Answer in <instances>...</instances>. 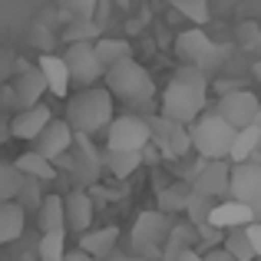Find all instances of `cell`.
I'll return each instance as SVG.
<instances>
[{"label":"cell","mask_w":261,"mask_h":261,"mask_svg":"<svg viewBox=\"0 0 261 261\" xmlns=\"http://www.w3.org/2000/svg\"><path fill=\"white\" fill-rule=\"evenodd\" d=\"M53 119V109L46 102H37L30 109H20V113L10 116V139H23V142H33L40 136V129Z\"/></svg>","instance_id":"obj_16"},{"label":"cell","mask_w":261,"mask_h":261,"mask_svg":"<svg viewBox=\"0 0 261 261\" xmlns=\"http://www.w3.org/2000/svg\"><path fill=\"white\" fill-rule=\"evenodd\" d=\"M222 248L228 251L235 261H255V248H251L248 235H245V228H228L222 238Z\"/></svg>","instance_id":"obj_30"},{"label":"cell","mask_w":261,"mask_h":261,"mask_svg":"<svg viewBox=\"0 0 261 261\" xmlns=\"http://www.w3.org/2000/svg\"><path fill=\"white\" fill-rule=\"evenodd\" d=\"M13 70H17V53L0 46V83H10Z\"/></svg>","instance_id":"obj_36"},{"label":"cell","mask_w":261,"mask_h":261,"mask_svg":"<svg viewBox=\"0 0 261 261\" xmlns=\"http://www.w3.org/2000/svg\"><path fill=\"white\" fill-rule=\"evenodd\" d=\"M106 149H119V152H142L152 142L149 133V119L139 113H126V116H113V122L106 126Z\"/></svg>","instance_id":"obj_6"},{"label":"cell","mask_w":261,"mask_h":261,"mask_svg":"<svg viewBox=\"0 0 261 261\" xmlns=\"http://www.w3.org/2000/svg\"><path fill=\"white\" fill-rule=\"evenodd\" d=\"M261 149V129L251 122V126L238 129L235 139H231V149H228V162H248Z\"/></svg>","instance_id":"obj_25"},{"label":"cell","mask_w":261,"mask_h":261,"mask_svg":"<svg viewBox=\"0 0 261 261\" xmlns=\"http://www.w3.org/2000/svg\"><path fill=\"white\" fill-rule=\"evenodd\" d=\"M146 119H149V133H152V142H149V146L159 149L162 159L175 162V159H185V155L192 152V136H189V126L166 119L162 113L146 116Z\"/></svg>","instance_id":"obj_7"},{"label":"cell","mask_w":261,"mask_h":261,"mask_svg":"<svg viewBox=\"0 0 261 261\" xmlns=\"http://www.w3.org/2000/svg\"><path fill=\"white\" fill-rule=\"evenodd\" d=\"M93 46H96V57H99L102 70H109V66H116V63L133 57V46H129L126 40H116V37H99Z\"/></svg>","instance_id":"obj_26"},{"label":"cell","mask_w":261,"mask_h":261,"mask_svg":"<svg viewBox=\"0 0 261 261\" xmlns=\"http://www.w3.org/2000/svg\"><path fill=\"white\" fill-rule=\"evenodd\" d=\"M116 116V99L106 86H86L76 96H66V116L73 133L80 136H99Z\"/></svg>","instance_id":"obj_2"},{"label":"cell","mask_w":261,"mask_h":261,"mask_svg":"<svg viewBox=\"0 0 261 261\" xmlns=\"http://www.w3.org/2000/svg\"><path fill=\"white\" fill-rule=\"evenodd\" d=\"M235 133H238V129L228 126L218 113H202L189 126L192 152H198L202 159H228V149H231Z\"/></svg>","instance_id":"obj_5"},{"label":"cell","mask_w":261,"mask_h":261,"mask_svg":"<svg viewBox=\"0 0 261 261\" xmlns=\"http://www.w3.org/2000/svg\"><path fill=\"white\" fill-rule=\"evenodd\" d=\"M66 235H70V231H43V235H40V245H37V258L40 261H63Z\"/></svg>","instance_id":"obj_28"},{"label":"cell","mask_w":261,"mask_h":261,"mask_svg":"<svg viewBox=\"0 0 261 261\" xmlns=\"http://www.w3.org/2000/svg\"><path fill=\"white\" fill-rule=\"evenodd\" d=\"M96 40H80V43H70L63 50V63L66 70H70V83H76L80 89L86 86H96L102 80V63L99 57H96Z\"/></svg>","instance_id":"obj_8"},{"label":"cell","mask_w":261,"mask_h":261,"mask_svg":"<svg viewBox=\"0 0 261 261\" xmlns=\"http://www.w3.org/2000/svg\"><path fill=\"white\" fill-rule=\"evenodd\" d=\"M169 228H172V215H166L159 208L139 212L133 228H129V248H133V255L142 261H159L162 245L169 238Z\"/></svg>","instance_id":"obj_4"},{"label":"cell","mask_w":261,"mask_h":261,"mask_svg":"<svg viewBox=\"0 0 261 261\" xmlns=\"http://www.w3.org/2000/svg\"><path fill=\"white\" fill-rule=\"evenodd\" d=\"M102 83H106L109 93H113V99L129 102L133 109H139V116L149 109V102H152V96H155L152 73H149L136 57L109 66V70L102 73Z\"/></svg>","instance_id":"obj_3"},{"label":"cell","mask_w":261,"mask_h":261,"mask_svg":"<svg viewBox=\"0 0 261 261\" xmlns=\"http://www.w3.org/2000/svg\"><path fill=\"white\" fill-rule=\"evenodd\" d=\"M222 238H225V231L222 228H215V225H198V242H205V251L208 248H218L222 245Z\"/></svg>","instance_id":"obj_35"},{"label":"cell","mask_w":261,"mask_h":261,"mask_svg":"<svg viewBox=\"0 0 261 261\" xmlns=\"http://www.w3.org/2000/svg\"><path fill=\"white\" fill-rule=\"evenodd\" d=\"M63 212H66V231H73V235H83L86 228H93V195H89L86 189H80V185H73L70 192L63 195Z\"/></svg>","instance_id":"obj_15"},{"label":"cell","mask_w":261,"mask_h":261,"mask_svg":"<svg viewBox=\"0 0 261 261\" xmlns=\"http://www.w3.org/2000/svg\"><path fill=\"white\" fill-rule=\"evenodd\" d=\"M189 195H192V185L185 182V178H178V182L159 189V212H166V215H178V212H185Z\"/></svg>","instance_id":"obj_27"},{"label":"cell","mask_w":261,"mask_h":261,"mask_svg":"<svg viewBox=\"0 0 261 261\" xmlns=\"http://www.w3.org/2000/svg\"><path fill=\"white\" fill-rule=\"evenodd\" d=\"M222 46H215L208 40L205 30H182L175 37V57L182 63H192V66H202V70H212V66L222 63Z\"/></svg>","instance_id":"obj_9"},{"label":"cell","mask_w":261,"mask_h":261,"mask_svg":"<svg viewBox=\"0 0 261 261\" xmlns=\"http://www.w3.org/2000/svg\"><path fill=\"white\" fill-rule=\"evenodd\" d=\"M37 66H40V73H43V80H46V93H53L57 99H66L73 83H70V70H66L63 57H57V53H43Z\"/></svg>","instance_id":"obj_17"},{"label":"cell","mask_w":261,"mask_h":261,"mask_svg":"<svg viewBox=\"0 0 261 261\" xmlns=\"http://www.w3.org/2000/svg\"><path fill=\"white\" fill-rule=\"evenodd\" d=\"M37 228H40V235H43V231H66L63 195H57V192L43 195V202H40V208H37Z\"/></svg>","instance_id":"obj_21"},{"label":"cell","mask_w":261,"mask_h":261,"mask_svg":"<svg viewBox=\"0 0 261 261\" xmlns=\"http://www.w3.org/2000/svg\"><path fill=\"white\" fill-rule=\"evenodd\" d=\"M13 162H17V169H20V172H23L27 178H40V182H53V178H57V166H53L46 155L33 152V149L20 152Z\"/></svg>","instance_id":"obj_24"},{"label":"cell","mask_w":261,"mask_h":261,"mask_svg":"<svg viewBox=\"0 0 261 261\" xmlns=\"http://www.w3.org/2000/svg\"><path fill=\"white\" fill-rule=\"evenodd\" d=\"M73 13H76V20H89L93 17V0H70Z\"/></svg>","instance_id":"obj_39"},{"label":"cell","mask_w":261,"mask_h":261,"mask_svg":"<svg viewBox=\"0 0 261 261\" xmlns=\"http://www.w3.org/2000/svg\"><path fill=\"white\" fill-rule=\"evenodd\" d=\"M43 185H46V182H40V178H23V185H20V195H17V205H20V208L37 215L40 202H43V195H46Z\"/></svg>","instance_id":"obj_32"},{"label":"cell","mask_w":261,"mask_h":261,"mask_svg":"<svg viewBox=\"0 0 261 261\" xmlns=\"http://www.w3.org/2000/svg\"><path fill=\"white\" fill-rule=\"evenodd\" d=\"M251 222L261 225V198H258V202H251Z\"/></svg>","instance_id":"obj_44"},{"label":"cell","mask_w":261,"mask_h":261,"mask_svg":"<svg viewBox=\"0 0 261 261\" xmlns=\"http://www.w3.org/2000/svg\"><path fill=\"white\" fill-rule=\"evenodd\" d=\"M66 40H70V43H80V40H99V30H96L93 20H73V27L66 30Z\"/></svg>","instance_id":"obj_34"},{"label":"cell","mask_w":261,"mask_h":261,"mask_svg":"<svg viewBox=\"0 0 261 261\" xmlns=\"http://www.w3.org/2000/svg\"><path fill=\"white\" fill-rule=\"evenodd\" d=\"M136 261H142V258H136Z\"/></svg>","instance_id":"obj_48"},{"label":"cell","mask_w":261,"mask_h":261,"mask_svg":"<svg viewBox=\"0 0 261 261\" xmlns=\"http://www.w3.org/2000/svg\"><path fill=\"white\" fill-rule=\"evenodd\" d=\"M215 202L218 198H208V195H202V192H195L192 189V195H189V202H185V215H189V222L195 225H205L208 222V215H212V208H215Z\"/></svg>","instance_id":"obj_31"},{"label":"cell","mask_w":261,"mask_h":261,"mask_svg":"<svg viewBox=\"0 0 261 261\" xmlns=\"http://www.w3.org/2000/svg\"><path fill=\"white\" fill-rule=\"evenodd\" d=\"M245 235H248V242H251V248H255V258L261 261V225H258V222H251V225H245Z\"/></svg>","instance_id":"obj_38"},{"label":"cell","mask_w":261,"mask_h":261,"mask_svg":"<svg viewBox=\"0 0 261 261\" xmlns=\"http://www.w3.org/2000/svg\"><path fill=\"white\" fill-rule=\"evenodd\" d=\"M198 245V228L192 222H172V228H169V238L166 245H162V261H175L182 251L195 248Z\"/></svg>","instance_id":"obj_20"},{"label":"cell","mask_w":261,"mask_h":261,"mask_svg":"<svg viewBox=\"0 0 261 261\" xmlns=\"http://www.w3.org/2000/svg\"><path fill=\"white\" fill-rule=\"evenodd\" d=\"M228 198L235 202H258L261 198V166L258 162H231V175H228Z\"/></svg>","instance_id":"obj_14"},{"label":"cell","mask_w":261,"mask_h":261,"mask_svg":"<svg viewBox=\"0 0 261 261\" xmlns=\"http://www.w3.org/2000/svg\"><path fill=\"white\" fill-rule=\"evenodd\" d=\"M10 89H13V96H17V109H30L43 99L46 80H43V73H40V66H33V63H27V60L17 57V70H13V76H10Z\"/></svg>","instance_id":"obj_11"},{"label":"cell","mask_w":261,"mask_h":261,"mask_svg":"<svg viewBox=\"0 0 261 261\" xmlns=\"http://www.w3.org/2000/svg\"><path fill=\"white\" fill-rule=\"evenodd\" d=\"M258 109H261L258 96L251 93V89H242V86L222 93V96H218V102H215V113L222 116L228 126H235V129L251 126V122H255V116H258Z\"/></svg>","instance_id":"obj_10"},{"label":"cell","mask_w":261,"mask_h":261,"mask_svg":"<svg viewBox=\"0 0 261 261\" xmlns=\"http://www.w3.org/2000/svg\"><path fill=\"white\" fill-rule=\"evenodd\" d=\"M63 261H96V258H89L86 251H80V248H73V251L66 248V255H63Z\"/></svg>","instance_id":"obj_42"},{"label":"cell","mask_w":261,"mask_h":261,"mask_svg":"<svg viewBox=\"0 0 261 261\" xmlns=\"http://www.w3.org/2000/svg\"><path fill=\"white\" fill-rule=\"evenodd\" d=\"M255 126L261 129V109H258V116H255Z\"/></svg>","instance_id":"obj_47"},{"label":"cell","mask_w":261,"mask_h":261,"mask_svg":"<svg viewBox=\"0 0 261 261\" xmlns=\"http://www.w3.org/2000/svg\"><path fill=\"white\" fill-rule=\"evenodd\" d=\"M202 258H205V261H235V258L228 255V251L222 248V245H218V248H208V251H202Z\"/></svg>","instance_id":"obj_40"},{"label":"cell","mask_w":261,"mask_h":261,"mask_svg":"<svg viewBox=\"0 0 261 261\" xmlns=\"http://www.w3.org/2000/svg\"><path fill=\"white\" fill-rule=\"evenodd\" d=\"M7 139H10V116L0 109V146H4Z\"/></svg>","instance_id":"obj_41"},{"label":"cell","mask_w":261,"mask_h":261,"mask_svg":"<svg viewBox=\"0 0 261 261\" xmlns=\"http://www.w3.org/2000/svg\"><path fill=\"white\" fill-rule=\"evenodd\" d=\"M99 162L113 178H129L142 166V152H119V149H102Z\"/></svg>","instance_id":"obj_22"},{"label":"cell","mask_w":261,"mask_h":261,"mask_svg":"<svg viewBox=\"0 0 261 261\" xmlns=\"http://www.w3.org/2000/svg\"><path fill=\"white\" fill-rule=\"evenodd\" d=\"M96 261H129V258L119 255V251H109V255H102V258H96Z\"/></svg>","instance_id":"obj_45"},{"label":"cell","mask_w":261,"mask_h":261,"mask_svg":"<svg viewBox=\"0 0 261 261\" xmlns=\"http://www.w3.org/2000/svg\"><path fill=\"white\" fill-rule=\"evenodd\" d=\"M73 139H76V133L70 129V122L53 116V119L40 129L37 139L30 142V149H33V152H40V155H46L50 162H57L60 155H66L73 149Z\"/></svg>","instance_id":"obj_12"},{"label":"cell","mask_w":261,"mask_h":261,"mask_svg":"<svg viewBox=\"0 0 261 261\" xmlns=\"http://www.w3.org/2000/svg\"><path fill=\"white\" fill-rule=\"evenodd\" d=\"M23 178L27 175L17 169V162H0V202H17Z\"/></svg>","instance_id":"obj_29"},{"label":"cell","mask_w":261,"mask_h":261,"mask_svg":"<svg viewBox=\"0 0 261 261\" xmlns=\"http://www.w3.org/2000/svg\"><path fill=\"white\" fill-rule=\"evenodd\" d=\"M208 225H215V228H222V231L245 228V225H251V205L235 202V198L215 202V208H212V215H208Z\"/></svg>","instance_id":"obj_18"},{"label":"cell","mask_w":261,"mask_h":261,"mask_svg":"<svg viewBox=\"0 0 261 261\" xmlns=\"http://www.w3.org/2000/svg\"><path fill=\"white\" fill-rule=\"evenodd\" d=\"M0 109H4L7 116L20 113V109H17V96H13V89H10V83H0Z\"/></svg>","instance_id":"obj_37"},{"label":"cell","mask_w":261,"mask_h":261,"mask_svg":"<svg viewBox=\"0 0 261 261\" xmlns=\"http://www.w3.org/2000/svg\"><path fill=\"white\" fill-rule=\"evenodd\" d=\"M116 245H119V228H116V225H106V228H86L83 235H80L76 248L86 251L89 258H102V255H109V251H116Z\"/></svg>","instance_id":"obj_19"},{"label":"cell","mask_w":261,"mask_h":261,"mask_svg":"<svg viewBox=\"0 0 261 261\" xmlns=\"http://www.w3.org/2000/svg\"><path fill=\"white\" fill-rule=\"evenodd\" d=\"M208 80H205L202 66L182 63L175 70V76L169 80V86L162 89V116L172 122H182V126H192V122L202 116L205 102H208Z\"/></svg>","instance_id":"obj_1"},{"label":"cell","mask_w":261,"mask_h":261,"mask_svg":"<svg viewBox=\"0 0 261 261\" xmlns=\"http://www.w3.org/2000/svg\"><path fill=\"white\" fill-rule=\"evenodd\" d=\"M175 261H205V258H202V251H198V248H189V251H182Z\"/></svg>","instance_id":"obj_43"},{"label":"cell","mask_w":261,"mask_h":261,"mask_svg":"<svg viewBox=\"0 0 261 261\" xmlns=\"http://www.w3.org/2000/svg\"><path fill=\"white\" fill-rule=\"evenodd\" d=\"M172 7L182 13V17H189L195 27H205V23H208V17H212L208 0H172Z\"/></svg>","instance_id":"obj_33"},{"label":"cell","mask_w":261,"mask_h":261,"mask_svg":"<svg viewBox=\"0 0 261 261\" xmlns=\"http://www.w3.org/2000/svg\"><path fill=\"white\" fill-rule=\"evenodd\" d=\"M228 175H231L228 159H202L189 185L208 198H228Z\"/></svg>","instance_id":"obj_13"},{"label":"cell","mask_w":261,"mask_h":261,"mask_svg":"<svg viewBox=\"0 0 261 261\" xmlns=\"http://www.w3.org/2000/svg\"><path fill=\"white\" fill-rule=\"evenodd\" d=\"M23 228H27V212L17 202H0V245L17 242Z\"/></svg>","instance_id":"obj_23"},{"label":"cell","mask_w":261,"mask_h":261,"mask_svg":"<svg viewBox=\"0 0 261 261\" xmlns=\"http://www.w3.org/2000/svg\"><path fill=\"white\" fill-rule=\"evenodd\" d=\"M251 162H258V166H261V149H258V152H255V155H251Z\"/></svg>","instance_id":"obj_46"}]
</instances>
